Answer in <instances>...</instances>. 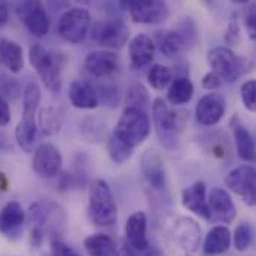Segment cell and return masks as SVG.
I'll return each instance as SVG.
<instances>
[{
    "label": "cell",
    "instance_id": "obj_1",
    "mask_svg": "<svg viewBox=\"0 0 256 256\" xmlns=\"http://www.w3.org/2000/svg\"><path fill=\"white\" fill-rule=\"evenodd\" d=\"M162 242L170 256H194L201 244V228L188 216L170 214L162 222Z\"/></svg>",
    "mask_w": 256,
    "mask_h": 256
},
{
    "label": "cell",
    "instance_id": "obj_2",
    "mask_svg": "<svg viewBox=\"0 0 256 256\" xmlns=\"http://www.w3.org/2000/svg\"><path fill=\"white\" fill-rule=\"evenodd\" d=\"M28 219L32 222V243L40 246L45 231L57 237L64 230L66 213L54 202H34L30 206Z\"/></svg>",
    "mask_w": 256,
    "mask_h": 256
},
{
    "label": "cell",
    "instance_id": "obj_3",
    "mask_svg": "<svg viewBox=\"0 0 256 256\" xmlns=\"http://www.w3.org/2000/svg\"><path fill=\"white\" fill-rule=\"evenodd\" d=\"M88 210L91 220L98 226H112L118 219V207L109 184L97 179L88 191Z\"/></svg>",
    "mask_w": 256,
    "mask_h": 256
},
{
    "label": "cell",
    "instance_id": "obj_4",
    "mask_svg": "<svg viewBox=\"0 0 256 256\" xmlns=\"http://www.w3.org/2000/svg\"><path fill=\"white\" fill-rule=\"evenodd\" d=\"M180 115L182 114L172 108L164 98L158 97L152 103V120L156 136L162 146L168 149L176 146L179 134L185 124V120Z\"/></svg>",
    "mask_w": 256,
    "mask_h": 256
},
{
    "label": "cell",
    "instance_id": "obj_5",
    "mask_svg": "<svg viewBox=\"0 0 256 256\" xmlns=\"http://www.w3.org/2000/svg\"><path fill=\"white\" fill-rule=\"evenodd\" d=\"M28 60L46 90H50L51 92L62 91L63 80L58 56H56L52 51L46 50L40 44H33L28 50Z\"/></svg>",
    "mask_w": 256,
    "mask_h": 256
},
{
    "label": "cell",
    "instance_id": "obj_6",
    "mask_svg": "<svg viewBox=\"0 0 256 256\" xmlns=\"http://www.w3.org/2000/svg\"><path fill=\"white\" fill-rule=\"evenodd\" d=\"M207 62L212 72L219 74L224 82H236L254 68L252 60L236 56L230 48L225 46L210 50L207 54Z\"/></svg>",
    "mask_w": 256,
    "mask_h": 256
},
{
    "label": "cell",
    "instance_id": "obj_7",
    "mask_svg": "<svg viewBox=\"0 0 256 256\" xmlns=\"http://www.w3.org/2000/svg\"><path fill=\"white\" fill-rule=\"evenodd\" d=\"M150 131V121L144 109L127 106L114 130V136L132 149L140 146Z\"/></svg>",
    "mask_w": 256,
    "mask_h": 256
},
{
    "label": "cell",
    "instance_id": "obj_8",
    "mask_svg": "<svg viewBox=\"0 0 256 256\" xmlns=\"http://www.w3.org/2000/svg\"><path fill=\"white\" fill-rule=\"evenodd\" d=\"M90 33L94 44L110 51L121 50L124 45H127L130 39L128 26L118 18H109L94 22Z\"/></svg>",
    "mask_w": 256,
    "mask_h": 256
},
{
    "label": "cell",
    "instance_id": "obj_9",
    "mask_svg": "<svg viewBox=\"0 0 256 256\" xmlns=\"http://www.w3.org/2000/svg\"><path fill=\"white\" fill-rule=\"evenodd\" d=\"M92 20L86 9L72 8L66 10L58 20L57 33L68 44H80L85 36L91 32Z\"/></svg>",
    "mask_w": 256,
    "mask_h": 256
},
{
    "label": "cell",
    "instance_id": "obj_10",
    "mask_svg": "<svg viewBox=\"0 0 256 256\" xmlns=\"http://www.w3.org/2000/svg\"><path fill=\"white\" fill-rule=\"evenodd\" d=\"M20 21L34 38H44L50 33L51 21L42 0H20L16 4Z\"/></svg>",
    "mask_w": 256,
    "mask_h": 256
},
{
    "label": "cell",
    "instance_id": "obj_11",
    "mask_svg": "<svg viewBox=\"0 0 256 256\" xmlns=\"http://www.w3.org/2000/svg\"><path fill=\"white\" fill-rule=\"evenodd\" d=\"M225 185L231 192L238 195L248 206H256V168L252 166H238L232 168L226 178Z\"/></svg>",
    "mask_w": 256,
    "mask_h": 256
},
{
    "label": "cell",
    "instance_id": "obj_12",
    "mask_svg": "<svg viewBox=\"0 0 256 256\" xmlns=\"http://www.w3.org/2000/svg\"><path fill=\"white\" fill-rule=\"evenodd\" d=\"M33 170L40 178H56L63 168V156L58 148L52 143H42L33 155Z\"/></svg>",
    "mask_w": 256,
    "mask_h": 256
},
{
    "label": "cell",
    "instance_id": "obj_13",
    "mask_svg": "<svg viewBox=\"0 0 256 256\" xmlns=\"http://www.w3.org/2000/svg\"><path fill=\"white\" fill-rule=\"evenodd\" d=\"M127 12L136 24H161L168 18L164 0H134Z\"/></svg>",
    "mask_w": 256,
    "mask_h": 256
},
{
    "label": "cell",
    "instance_id": "obj_14",
    "mask_svg": "<svg viewBox=\"0 0 256 256\" xmlns=\"http://www.w3.org/2000/svg\"><path fill=\"white\" fill-rule=\"evenodd\" d=\"M226 104L225 98L219 92H208L201 97L195 106V116L196 121L204 127H213L222 121L225 116Z\"/></svg>",
    "mask_w": 256,
    "mask_h": 256
},
{
    "label": "cell",
    "instance_id": "obj_15",
    "mask_svg": "<svg viewBox=\"0 0 256 256\" xmlns=\"http://www.w3.org/2000/svg\"><path fill=\"white\" fill-rule=\"evenodd\" d=\"M84 67L94 78H108L118 70L120 57L110 50L92 51L86 56Z\"/></svg>",
    "mask_w": 256,
    "mask_h": 256
},
{
    "label": "cell",
    "instance_id": "obj_16",
    "mask_svg": "<svg viewBox=\"0 0 256 256\" xmlns=\"http://www.w3.org/2000/svg\"><path fill=\"white\" fill-rule=\"evenodd\" d=\"M207 201L213 220L219 224H231L236 219L237 208L228 191L222 188H213L208 194Z\"/></svg>",
    "mask_w": 256,
    "mask_h": 256
},
{
    "label": "cell",
    "instance_id": "obj_17",
    "mask_svg": "<svg viewBox=\"0 0 256 256\" xmlns=\"http://www.w3.org/2000/svg\"><path fill=\"white\" fill-rule=\"evenodd\" d=\"M140 168H142V174L154 190L160 191L166 188V167L161 155L156 150L148 149L142 155Z\"/></svg>",
    "mask_w": 256,
    "mask_h": 256
},
{
    "label": "cell",
    "instance_id": "obj_18",
    "mask_svg": "<svg viewBox=\"0 0 256 256\" xmlns=\"http://www.w3.org/2000/svg\"><path fill=\"white\" fill-rule=\"evenodd\" d=\"M128 57L131 66L137 70L150 66L155 57L154 39L144 33L136 34L128 44Z\"/></svg>",
    "mask_w": 256,
    "mask_h": 256
},
{
    "label": "cell",
    "instance_id": "obj_19",
    "mask_svg": "<svg viewBox=\"0 0 256 256\" xmlns=\"http://www.w3.org/2000/svg\"><path fill=\"white\" fill-rule=\"evenodd\" d=\"M68 100L73 108L82 110L96 109L100 104L98 92L96 86L88 80H73L68 86Z\"/></svg>",
    "mask_w": 256,
    "mask_h": 256
},
{
    "label": "cell",
    "instance_id": "obj_20",
    "mask_svg": "<svg viewBox=\"0 0 256 256\" xmlns=\"http://www.w3.org/2000/svg\"><path fill=\"white\" fill-rule=\"evenodd\" d=\"M182 206L204 220L212 219L204 182H195L182 191Z\"/></svg>",
    "mask_w": 256,
    "mask_h": 256
},
{
    "label": "cell",
    "instance_id": "obj_21",
    "mask_svg": "<svg viewBox=\"0 0 256 256\" xmlns=\"http://www.w3.org/2000/svg\"><path fill=\"white\" fill-rule=\"evenodd\" d=\"M26 222V212L16 201H9L0 210V232L4 237L15 238L20 236Z\"/></svg>",
    "mask_w": 256,
    "mask_h": 256
},
{
    "label": "cell",
    "instance_id": "obj_22",
    "mask_svg": "<svg viewBox=\"0 0 256 256\" xmlns=\"http://www.w3.org/2000/svg\"><path fill=\"white\" fill-rule=\"evenodd\" d=\"M127 243L137 252H144L149 248L148 240V218L144 212H136L126 224Z\"/></svg>",
    "mask_w": 256,
    "mask_h": 256
},
{
    "label": "cell",
    "instance_id": "obj_23",
    "mask_svg": "<svg viewBox=\"0 0 256 256\" xmlns=\"http://www.w3.org/2000/svg\"><path fill=\"white\" fill-rule=\"evenodd\" d=\"M232 132L238 158L244 162H256V143L249 130L242 126L238 120H236V124L232 126Z\"/></svg>",
    "mask_w": 256,
    "mask_h": 256
},
{
    "label": "cell",
    "instance_id": "obj_24",
    "mask_svg": "<svg viewBox=\"0 0 256 256\" xmlns=\"http://www.w3.org/2000/svg\"><path fill=\"white\" fill-rule=\"evenodd\" d=\"M154 42H155V46L160 50V52L162 56H166L167 58L178 57L182 52V50L185 48L180 33L178 30H172V28L156 32Z\"/></svg>",
    "mask_w": 256,
    "mask_h": 256
},
{
    "label": "cell",
    "instance_id": "obj_25",
    "mask_svg": "<svg viewBox=\"0 0 256 256\" xmlns=\"http://www.w3.org/2000/svg\"><path fill=\"white\" fill-rule=\"evenodd\" d=\"M0 63L10 73H20L24 68V54L20 44L10 39L0 40Z\"/></svg>",
    "mask_w": 256,
    "mask_h": 256
},
{
    "label": "cell",
    "instance_id": "obj_26",
    "mask_svg": "<svg viewBox=\"0 0 256 256\" xmlns=\"http://www.w3.org/2000/svg\"><path fill=\"white\" fill-rule=\"evenodd\" d=\"M231 248V232L226 226L219 225L208 231L204 240V252L207 255H222Z\"/></svg>",
    "mask_w": 256,
    "mask_h": 256
},
{
    "label": "cell",
    "instance_id": "obj_27",
    "mask_svg": "<svg viewBox=\"0 0 256 256\" xmlns=\"http://www.w3.org/2000/svg\"><path fill=\"white\" fill-rule=\"evenodd\" d=\"M84 248L90 256H120L116 242L106 234H91L84 240Z\"/></svg>",
    "mask_w": 256,
    "mask_h": 256
},
{
    "label": "cell",
    "instance_id": "obj_28",
    "mask_svg": "<svg viewBox=\"0 0 256 256\" xmlns=\"http://www.w3.org/2000/svg\"><path fill=\"white\" fill-rule=\"evenodd\" d=\"M194 96V85L186 76H178L174 78L168 85L167 100L172 106H184L191 102Z\"/></svg>",
    "mask_w": 256,
    "mask_h": 256
},
{
    "label": "cell",
    "instance_id": "obj_29",
    "mask_svg": "<svg viewBox=\"0 0 256 256\" xmlns=\"http://www.w3.org/2000/svg\"><path fill=\"white\" fill-rule=\"evenodd\" d=\"M39 136V128L36 124V118H24L15 128V138L18 146L24 152H33Z\"/></svg>",
    "mask_w": 256,
    "mask_h": 256
},
{
    "label": "cell",
    "instance_id": "obj_30",
    "mask_svg": "<svg viewBox=\"0 0 256 256\" xmlns=\"http://www.w3.org/2000/svg\"><path fill=\"white\" fill-rule=\"evenodd\" d=\"M40 88L36 82L30 80L22 92V116L24 118H36V112L40 104Z\"/></svg>",
    "mask_w": 256,
    "mask_h": 256
},
{
    "label": "cell",
    "instance_id": "obj_31",
    "mask_svg": "<svg viewBox=\"0 0 256 256\" xmlns=\"http://www.w3.org/2000/svg\"><path fill=\"white\" fill-rule=\"evenodd\" d=\"M173 80V72L170 67L162 64H155L148 72V82L155 90H164Z\"/></svg>",
    "mask_w": 256,
    "mask_h": 256
},
{
    "label": "cell",
    "instance_id": "obj_32",
    "mask_svg": "<svg viewBox=\"0 0 256 256\" xmlns=\"http://www.w3.org/2000/svg\"><path fill=\"white\" fill-rule=\"evenodd\" d=\"M132 150L134 149L131 146H128L127 143H124L114 134L108 138V154L115 164H122L128 161L132 155Z\"/></svg>",
    "mask_w": 256,
    "mask_h": 256
},
{
    "label": "cell",
    "instance_id": "obj_33",
    "mask_svg": "<svg viewBox=\"0 0 256 256\" xmlns=\"http://www.w3.org/2000/svg\"><path fill=\"white\" fill-rule=\"evenodd\" d=\"M39 127L44 130V132L46 136H51L60 130L62 120L52 108H46V109L40 110V114H39Z\"/></svg>",
    "mask_w": 256,
    "mask_h": 256
},
{
    "label": "cell",
    "instance_id": "obj_34",
    "mask_svg": "<svg viewBox=\"0 0 256 256\" xmlns=\"http://www.w3.org/2000/svg\"><path fill=\"white\" fill-rule=\"evenodd\" d=\"M254 240V230L250 226V224L248 222H242L240 225H237L236 231H234V248L238 252H244L249 249V246L252 244Z\"/></svg>",
    "mask_w": 256,
    "mask_h": 256
},
{
    "label": "cell",
    "instance_id": "obj_35",
    "mask_svg": "<svg viewBox=\"0 0 256 256\" xmlns=\"http://www.w3.org/2000/svg\"><path fill=\"white\" fill-rule=\"evenodd\" d=\"M149 104V94L142 84H134L127 91V106L144 109Z\"/></svg>",
    "mask_w": 256,
    "mask_h": 256
},
{
    "label": "cell",
    "instance_id": "obj_36",
    "mask_svg": "<svg viewBox=\"0 0 256 256\" xmlns=\"http://www.w3.org/2000/svg\"><path fill=\"white\" fill-rule=\"evenodd\" d=\"M243 106L249 112H256V79L246 80L240 88Z\"/></svg>",
    "mask_w": 256,
    "mask_h": 256
},
{
    "label": "cell",
    "instance_id": "obj_37",
    "mask_svg": "<svg viewBox=\"0 0 256 256\" xmlns=\"http://www.w3.org/2000/svg\"><path fill=\"white\" fill-rule=\"evenodd\" d=\"M100 102L106 103L110 108L118 106V88L115 85H103L97 90Z\"/></svg>",
    "mask_w": 256,
    "mask_h": 256
},
{
    "label": "cell",
    "instance_id": "obj_38",
    "mask_svg": "<svg viewBox=\"0 0 256 256\" xmlns=\"http://www.w3.org/2000/svg\"><path fill=\"white\" fill-rule=\"evenodd\" d=\"M243 21H244V27L248 30L249 38L256 40V3L246 8L244 15H243Z\"/></svg>",
    "mask_w": 256,
    "mask_h": 256
},
{
    "label": "cell",
    "instance_id": "obj_39",
    "mask_svg": "<svg viewBox=\"0 0 256 256\" xmlns=\"http://www.w3.org/2000/svg\"><path fill=\"white\" fill-rule=\"evenodd\" d=\"M184 39V44L185 46H190L195 42V38H196V30H195V26L192 22V20H185V22L182 24V28L178 30Z\"/></svg>",
    "mask_w": 256,
    "mask_h": 256
},
{
    "label": "cell",
    "instance_id": "obj_40",
    "mask_svg": "<svg viewBox=\"0 0 256 256\" xmlns=\"http://www.w3.org/2000/svg\"><path fill=\"white\" fill-rule=\"evenodd\" d=\"M224 80L219 78V74H216L214 72H208L202 76V80H201V85L204 90H208V91H216L222 86Z\"/></svg>",
    "mask_w": 256,
    "mask_h": 256
},
{
    "label": "cell",
    "instance_id": "obj_41",
    "mask_svg": "<svg viewBox=\"0 0 256 256\" xmlns=\"http://www.w3.org/2000/svg\"><path fill=\"white\" fill-rule=\"evenodd\" d=\"M225 42L228 45H234V44L240 42V27L237 22V15H236V20H234V16L230 20V26H228L226 34H225Z\"/></svg>",
    "mask_w": 256,
    "mask_h": 256
},
{
    "label": "cell",
    "instance_id": "obj_42",
    "mask_svg": "<svg viewBox=\"0 0 256 256\" xmlns=\"http://www.w3.org/2000/svg\"><path fill=\"white\" fill-rule=\"evenodd\" d=\"M51 254L52 256H80L78 252H74L70 246H67L64 242L56 238L51 242Z\"/></svg>",
    "mask_w": 256,
    "mask_h": 256
},
{
    "label": "cell",
    "instance_id": "obj_43",
    "mask_svg": "<svg viewBox=\"0 0 256 256\" xmlns=\"http://www.w3.org/2000/svg\"><path fill=\"white\" fill-rule=\"evenodd\" d=\"M10 122V106L0 94V127H6Z\"/></svg>",
    "mask_w": 256,
    "mask_h": 256
},
{
    "label": "cell",
    "instance_id": "obj_44",
    "mask_svg": "<svg viewBox=\"0 0 256 256\" xmlns=\"http://www.w3.org/2000/svg\"><path fill=\"white\" fill-rule=\"evenodd\" d=\"M9 21V3L8 0H0V27L6 26Z\"/></svg>",
    "mask_w": 256,
    "mask_h": 256
},
{
    "label": "cell",
    "instance_id": "obj_45",
    "mask_svg": "<svg viewBox=\"0 0 256 256\" xmlns=\"http://www.w3.org/2000/svg\"><path fill=\"white\" fill-rule=\"evenodd\" d=\"M120 256H136L134 249L128 244L127 242L122 243V246H121V249H120Z\"/></svg>",
    "mask_w": 256,
    "mask_h": 256
},
{
    "label": "cell",
    "instance_id": "obj_46",
    "mask_svg": "<svg viewBox=\"0 0 256 256\" xmlns=\"http://www.w3.org/2000/svg\"><path fill=\"white\" fill-rule=\"evenodd\" d=\"M143 254H144V256H161L160 250H156V249H152V250H150L149 248H148Z\"/></svg>",
    "mask_w": 256,
    "mask_h": 256
},
{
    "label": "cell",
    "instance_id": "obj_47",
    "mask_svg": "<svg viewBox=\"0 0 256 256\" xmlns=\"http://www.w3.org/2000/svg\"><path fill=\"white\" fill-rule=\"evenodd\" d=\"M132 2H134V0H120V4H121V8H122L124 10H128V8L131 6Z\"/></svg>",
    "mask_w": 256,
    "mask_h": 256
},
{
    "label": "cell",
    "instance_id": "obj_48",
    "mask_svg": "<svg viewBox=\"0 0 256 256\" xmlns=\"http://www.w3.org/2000/svg\"><path fill=\"white\" fill-rule=\"evenodd\" d=\"M232 3H236V4H244V3H248L249 0H231Z\"/></svg>",
    "mask_w": 256,
    "mask_h": 256
}]
</instances>
